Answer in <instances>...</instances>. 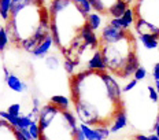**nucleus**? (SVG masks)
<instances>
[{
  "label": "nucleus",
  "instance_id": "1",
  "mask_svg": "<svg viewBox=\"0 0 159 140\" xmlns=\"http://www.w3.org/2000/svg\"><path fill=\"white\" fill-rule=\"evenodd\" d=\"M48 10L51 36L63 56H66L71 45L78 40L82 28L87 25L88 15L78 8L73 0H51Z\"/></svg>",
  "mask_w": 159,
  "mask_h": 140
},
{
  "label": "nucleus",
  "instance_id": "2",
  "mask_svg": "<svg viewBox=\"0 0 159 140\" xmlns=\"http://www.w3.org/2000/svg\"><path fill=\"white\" fill-rule=\"evenodd\" d=\"M99 49L102 52L103 61L107 70L115 76H119L125 69L132 56L136 55V39L133 33L129 32L122 40L111 44H100Z\"/></svg>",
  "mask_w": 159,
  "mask_h": 140
},
{
  "label": "nucleus",
  "instance_id": "3",
  "mask_svg": "<svg viewBox=\"0 0 159 140\" xmlns=\"http://www.w3.org/2000/svg\"><path fill=\"white\" fill-rule=\"evenodd\" d=\"M59 110L55 105H52V103H48V105L43 106L41 110H40V113L37 114L39 117V126H40V131L44 132L45 129L48 128L49 125H51V122L55 119V117L58 115Z\"/></svg>",
  "mask_w": 159,
  "mask_h": 140
},
{
  "label": "nucleus",
  "instance_id": "4",
  "mask_svg": "<svg viewBox=\"0 0 159 140\" xmlns=\"http://www.w3.org/2000/svg\"><path fill=\"white\" fill-rule=\"evenodd\" d=\"M134 30L136 33L140 36H155L159 39V26L154 25V23L144 21V19L137 18L134 21Z\"/></svg>",
  "mask_w": 159,
  "mask_h": 140
},
{
  "label": "nucleus",
  "instance_id": "5",
  "mask_svg": "<svg viewBox=\"0 0 159 140\" xmlns=\"http://www.w3.org/2000/svg\"><path fill=\"white\" fill-rule=\"evenodd\" d=\"M88 70H98V72H107V66L103 61L100 49H96L91 59L88 61Z\"/></svg>",
  "mask_w": 159,
  "mask_h": 140
},
{
  "label": "nucleus",
  "instance_id": "6",
  "mask_svg": "<svg viewBox=\"0 0 159 140\" xmlns=\"http://www.w3.org/2000/svg\"><path fill=\"white\" fill-rule=\"evenodd\" d=\"M126 125H128V115H126L125 109H122L121 111H118L117 115L114 117V121H112V124L110 125V133H117L121 131V129H124Z\"/></svg>",
  "mask_w": 159,
  "mask_h": 140
},
{
  "label": "nucleus",
  "instance_id": "7",
  "mask_svg": "<svg viewBox=\"0 0 159 140\" xmlns=\"http://www.w3.org/2000/svg\"><path fill=\"white\" fill-rule=\"evenodd\" d=\"M52 44H54V39H52V36L49 35L43 40V43H40V44L36 47L34 51L32 52V55L34 56V58H43V56H45L48 54V51L52 47Z\"/></svg>",
  "mask_w": 159,
  "mask_h": 140
},
{
  "label": "nucleus",
  "instance_id": "8",
  "mask_svg": "<svg viewBox=\"0 0 159 140\" xmlns=\"http://www.w3.org/2000/svg\"><path fill=\"white\" fill-rule=\"evenodd\" d=\"M7 86L11 91H14V92H18V93H22V92H26L29 89V86L26 82H24L21 78L18 77V76H15V74H11L8 77L7 81Z\"/></svg>",
  "mask_w": 159,
  "mask_h": 140
},
{
  "label": "nucleus",
  "instance_id": "9",
  "mask_svg": "<svg viewBox=\"0 0 159 140\" xmlns=\"http://www.w3.org/2000/svg\"><path fill=\"white\" fill-rule=\"evenodd\" d=\"M128 8H129V4L125 0H117V2L108 8V15H110L111 18H122Z\"/></svg>",
  "mask_w": 159,
  "mask_h": 140
},
{
  "label": "nucleus",
  "instance_id": "10",
  "mask_svg": "<svg viewBox=\"0 0 159 140\" xmlns=\"http://www.w3.org/2000/svg\"><path fill=\"white\" fill-rule=\"evenodd\" d=\"M139 68H140V62H139V56L137 54L132 56V59L128 62V65L125 66V69L121 72V74L118 76V77L121 78H129L130 76H133L136 73V70H137Z\"/></svg>",
  "mask_w": 159,
  "mask_h": 140
},
{
  "label": "nucleus",
  "instance_id": "11",
  "mask_svg": "<svg viewBox=\"0 0 159 140\" xmlns=\"http://www.w3.org/2000/svg\"><path fill=\"white\" fill-rule=\"evenodd\" d=\"M80 129L82 131V133L85 135L87 140H104V138L102 136V133L99 132L98 128H92L87 124H80Z\"/></svg>",
  "mask_w": 159,
  "mask_h": 140
},
{
  "label": "nucleus",
  "instance_id": "12",
  "mask_svg": "<svg viewBox=\"0 0 159 140\" xmlns=\"http://www.w3.org/2000/svg\"><path fill=\"white\" fill-rule=\"evenodd\" d=\"M87 23H88V26L92 29V30H98L99 28H100V25H102V16L99 12H91L88 16H87Z\"/></svg>",
  "mask_w": 159,
  "mask_h": 140
},
{
  "label": "nucleus",
  "instance_id": "13",
  "mask_svg": "<svg viewBox=\"0 0 159 140\" xmlns=\"http://www.w3.org/2000/svg\"><path fill=\"white\" fill-rule=\"evenodd\" d=\"M139 39L147 49H155L159 47V39L155 36H140Z\"/></svg>",
  "mask_w": 159,
  "mask_h": 140
},
{
  "label": "nucleus",
  "instance_id": "14",
  "mask_svg": "<svg viewBox=\"0 0 159 140\" xmlns=\"http://www.w3.org/2000/svg\"><path fill=\"white\" fill-rule=\"evenodd\" d=\"M49 103L55 105L56 107L61 110H69V99L63 95H54L49 99Z\"/></svg>",
  "mask_w": 159,
  "mask_h": 140
},
{
  "label": "nucleus",
  "instance_id": "15",
  "mask_svg": "<svg viewBox=\"0 0 159 140\" xmlns=\"http://www.w3.org/2000/svg\"><path fill=\"white\" fill-rule=\"evenodd\" d=\"M12 0H0V16L3 21L7 22L10 19V10H11Z\"/></svg>",
  "mask_w": 159,
  "mask_h": 140
},
{
  "label": "nucleus",
  "instance_id": "16",
  "mask_svg": "<svg viewBox=\"0 0 159 140\" xmlns=\"http://www.w3.org/2000/svg\"><path fill=\"white\" fill-rule=\"evenodd\" d=\"M73 3L87 15H89L92 12V6H91V3H89V0H73Z\"/></svg>",
  "mask_w": 159,
  "mask_h": 140
},
{
  "label": "nucleus",
  "instance_id": "17",
  "mask_svg": "<svg viewBox=\"0 0 159 140\" xmlns=\"http://www.w3.org/2000/svg\"><path fill=\"white\" fill-rule=\"evenodd\" d=\"M0 117H2L3 119H6L8 124H11L15 129L19 126V117H14V115H11L7 111H0Z\"/></svg>",
  "mask_w": 159,
  "mask_h": 140
},
{
  "label": "nucleus",
  "instance_id": "18",
  "mask_svg": "<svg viewBox=\"0 0 159 140\" xmlns=\"http://www.w3.org/2000/svg\"><path fill=\"white\" fill-rule=\"evenodd\" d=\"M108 25L114 26V28H118V29H129L130 28V25H129L124 18H111L110 22H108Z\"/></svg>",
  "mask_w": 159,
  "mask_h": 140
},
{
  "label": "nucleus",
  "instance_id": "19",
  "mask_svg": "<svg viewBox=\"0 0 159 140\" xmlns=\"http://www.w3.org/2000/svg\"><path fill=\"white\" fill-rule=\"evenodd\" d=\"M45 66L51 70H56L59 66H61V62H59V59L56 55H49L45 58Z\"/></svg>",
  "mask_w": 159,
  "mask_h": 140
},
{
  "label": "nucleus",
  "instance_id": "20",
  "mask_svg": "<svg viewBox=\"0 0 159 140\" xmlns=\"http://www.w3.org/2000/svg\"><path fill=\"white\" fill-rule=\"evenodd\" d=\"M10 37H8V33L6 30V28L0 29V52H3L6 49V47L8 45Z\"/></svg>",
  "mask_w": 159,
  "mask_h": 140
},
{
  "label": "nucleus",
  "instance_id": "21",
  "mask_svg": "<svg viewBox=\"0 0 159 140\" xmlns=\"http://www.w3.org/2000/svg\"><path fill=\"white\" fill-rule=\"evenodd\" d=\"M29 132H30V135L33 136L34 140L41 139V131H40L39 121H33V124L30 125V128H29Z\"/></svg>",
  "mask_w": 159,
  "mask_h": 140
},
{
  "label": "nucleus",
  "instance_id": "22",
  "mask_svg": "<svg viewBox=\"0 0 159 140\" xmlns=\"http://www.w3.org/2000/svg\"><path fill=\"white\" fill-rule=\"evenodd\" d=\"M147 91H148V98H150V100L152 103H159V93L157 92V89H155V86L152 85H148L147 86Z\"/></svg>",
  "mask_w": 159,
  "mask_h": 140
},
{
  "label": "nucleus",
  "instance_id": "23",
  "mask_svg": "<svg viewBox=\"0 0 159 140\" xmlns=\"http://www.w3.org/2000/svg\"><path fill=\"white\" fill-rule=\"evenodd\" d=\"M7 113H10V114L14 117H19L21 115V105H19V103H14V105L8 106Z\"/></svg>",
  "mask_w": 159,
  "mask_h": 140
},
{
  "label": "nucleus",
  "instance_id": "24",
  "mask_svg": "<svg viewBox=\"0 0 159 140\" xmlns=\"http://www.w3.org/2000/svg\"><path fill=\"white\" fill-rule=\"evenodd\" d=\"M134 80H137V81H141V80H144L145 77H147V70H145V68H143V66H140L137 70H136V73L133 74Z\"/></svg>",
  "mask_w": 159,
  "mask_h": 140
},
{
  "label": "nucleus",
  "instance_id": "25",
  "mask_svg": "<svg viewBox=\"0 0 159 140\" xmlns=\"http://www.w3.org/2000/svg\"><path fill=\"white\" fill-rule=\"evenodd\" d=\"M63 68L66 70V73H69L70 76L74 74V69H75V65L71 61H69V59H65V62H63Z\"/></svg>",
  "mask_w": 159,
  "mask_h": 140
},
{
  "label": "nucleus",
  "instance_id": "26",
  "mask_svg": "<svg viewBox=\"0 0 159 140\" xmlns=\"http://www.w3.org/2000/svg\"><path fill=\"white\" fill-rule=\"evenodd\" d=\"M137 84H139V81L137 80H130V81L128 82V84H125L124 85V88H122V92H129V91H132L133 88H136L137 86Z\"/></svg>",
  "mask_w": 159,
  "mask_h": 140
},
{
  "label": "nucleus",
  "instance_id": "27",
  "mask_svg": "<svg viewBox=\"0 0 159 140\" xmlns=\"http://www.w3.org/2000/svg\"><path fill=\"white\" fill-rule=\"evenodd\" d=\"M152 77L155 81H159V62H157L152 68Z\"/></svg>",
  "mask_w": 159,
  "mask_h": 140
},
{
  "label": "nucleus",
  "instance_id": "28",
  "mask_svg": "<svg viewBox=\"0 0 159 140\" xmlns=\"http://www.w3.org/2000/svg\"><path fill=\"white\" fill-rule=\"evenodd\" d=\"M16 131H19V132H21L22 135H24V136H25V138L28 139V140H34V139H33V136L30 135V132H29V129H25V128H19V129H16Z\"/></svg>",
  "mask_w": 159,
  "mask_h": 140
},
{
  "label": "nucleus",
  "instance_id": "29",
  "mask_svg": "<svg viewBox=\"0 0 159 140\" xmlns=\"http://www.w3.org/2000/svg\"><path fill=\"white\" fill-rule=\"evenodd\" d=\"M75 140H87V138H85V135L82 133L81 129H78L77 135H75Z\"/></svg>",
  "mask_w": 159,
  "mask_h": 140
},
{
  "label": "nucleus",
  "instance_id": "30",
  "mask_svg": "<svg viewBox=\"0 0 159 140\" xmlns=\"http://www.w3.org/2000/svg\"><path fill=\"white\" fill-rule=\"evenodd\" d=\"M100 2H103V4H104L106 7H107V10H108L112 4H114L115 2H117V0H100Z\"/></svg>",
  "mask_w": 159,
  "mask_h": 140
},
{
  "label": "nucleus",
  "instance_id": "31",
  "mask_svg": "<svg viewBox=\"0 0 159 140\" xmlns=\"http://www.w3.org/2000/svg\"><path fill=\"white\" fill-rule=\"evenodd\" d=\"M15 136H16V140H28V139H26L24 135H22L21 132H19V131H16V129H15Z\"/></svg>",
  "mask_w": 159,
  "mask_h": 140
},
{
  "label": "nucleus",
  "instance_id": "32",
  "mask_svg": "<svg viewBox=\"0 0 159 140\" xmlns=\"http://www.w3.org/2000/svg\"><path fill=\"white\" fill-rule=\"evenodd\" d=\"M3 72H4V80H6V81H7L8 77H10V76H11V73H10V70H8L7 68H6V66H4V68H3Z\"/></svg>",
  "mask_w": 159,
  "mask_h": 140
},
{
  "label": "nucleus",
  "instance_id": "33",
  "mask_svg": "<svg viewBox=\"0 0 159 140\" xmlns=\"http://www.w3.org/2000/svg\"><path fill=\"white\" fill-rule=\"evenodd\" d=\"M154 131H155V135L159 138V122L158 121H155V124H154Z\"/></svg>",
  "mask_w": 159,
  "mask_h": 140
},
{
  "label": "nucleus",
  "instance_id": "34",
  "mask_svg": "<svg viewBox=\"0 0 159 140\" xmlns=\"http://www.w3.org/2000/svg\"><path fill=\"white\" fill-rule=\"evenodd\" d=\"M155 89H157V92L159 93V81H155Z\"/></svg>",
  "mask_w": 159,
  "mask_h": 140
},
{
  "label": "nucleus",
  "instance_id": "35",
  "mask_svg": "<svg viewBox=\"0 0 159 140\" xmlns=\"http://www.w3.org/2000/svg\"><path fill=\"white\" fill-rule=\"evenodd\" d=\"M157 121L159 122V110H158V115H157Z\"/></svg>",
  "mask_w": 159,
  "mask_h": 140
},
{
  "label": "nucleus",
  "instance_id": "36",
  "mask_svg": "<svg viewBox=\"0 0 159 140\" xmlns=\"http://www.w3.org/2000/svg\"><path fill=\"white\" fill-rule=\"evenodd\" d=\"M140 2H143V0H134V3H140Z\"/></svg>",
  "mask_w": 159,
  "mask_h": 140
},
{
  "label": "nucleus",
  "instance_id": "37",
  "mask_svg": "<svg viewBox=\"0 0 159 140\" xmlns=\"http://www.w3.org/2000/svg\"><path fill=\"white\" fill-rule=\"evenodd\" d=\"M158 52H159V47H158Z\"/></svg>",
  "mask_w": 159,
  "mask_h": 140
},
{
  "label": "nucleus",
  "instance_id": "38",
  "mask_svg": "<svg viewBox=\"0 0 159 140\" xmlns=\"http://www.w3.org/2000/svg\"><path fill=\"white\" fill-rule=\"evenodd\" d=\"M39 140H43V139H39Z\"/></svg>",
  "mask_w": 159,
  "mask_h": 140
}]
</instances>
